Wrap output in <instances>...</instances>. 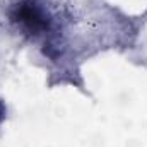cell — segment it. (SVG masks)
<instances>
[{
	"mask_svg": "<svg viewBox=\"0 0 147 147\" xmlns=\"http://www.w3.org/2000/svg\"><path fill=\"white\" fill-rule=\"evenodd\" d=\"M0 115H2V113H0Z\"/></svg>",
	"mask_w": 147,
	"mask_h": 147,
	"instance_id": "1",
	"label": "cell"
}]
</instances>
